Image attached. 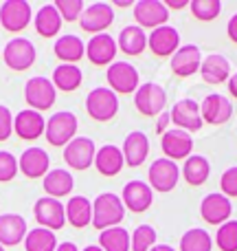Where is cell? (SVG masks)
<instances>
[{"label":"cell","mask_w":237,"mask_h":251,"mask_svg":"<svg viewBox=\"0 0 237 251\" xmlns=\"http://www.w3.org/2000/svg\"><path fill=\"white\" fill-rule=\"evenodd\" d=\"M125 218V205L121 196L112 192H104L92 201V227L95 229H110L119 227V223Z\"/></svg>","instance_id":"1"},{"label":"cell","mask_w":237,"mask_h":251,"mask_svg":"<svg viewBox=\"0 0 237 251\" xmlns=\"http://www.w3.org/2000/svg\"><path fill=\"white\" fill-rule=\"evenodd\" d=\"M86 110L95 122H110L119 113V97L110 88H92L86 97Z\"/></svg>","instance_id":"2"},{"label":"cell","mask_w":237,"mask_h":251,"mask_svg":"<svg viewBox=\"0 0 237 251\" xmlns=\"http://www.w3.org/2000/svg\"><path fill=\"white\" fill-rule=\"evenodd\" d=\"M44 134H46V141L51 143V146L66 148L75 139V134H77V117H75V113H70V110H60V113L51 115V119L46 122Z\"/></svg>","instance_id":"3"},{"label":"cell","mask_w":237,"mask_h":251,"mask_svg":"<svg viewBox=\"0 0 237 251\" xmlns=\"http://www.w3.org/2000/svg\"><path fill=\"white\" fill-rule=\"evenodd\" d=\"M134 104L136 110L145 117H156V115L165 113V104H167V93L160 84L156 82H145L138 86L134 93Z\"/></svg>","instance_id":"4"},{"label":"cell","mask_w":237,"mask_h":251,"mask_svg":"<svg viewBox=\"0 0 237 251\" xmlns=\"http://www.w3.org/2000/svg\"><path fill=\"white\" fill-rule=\"evenodd\" d=\"M55 97H57V88L53 86V82L48 77H31L24 86V100L26 104L31 106V110H48L53 104H55Z\"/></svg>","instance_id":"5"},{"label":"cell","mask_w":237,"mask_h":251,"mask_svg":"<svg viewBox=\"0 0 237 251\" xmlns=\"http://www.w3.org/2000/svg\"><path fill=\"white\" fill-rule=\"evenodd\" d=\"M106 77H108L110 91L121 93V95H129V93H136L141 86V77H138V71L134 69L129 62H112L106 71Z\"/></svg>","instance_id":"6"},{"label":"cell","mask_w":237,"mask_h":251,"mask_svg":"<svg viewBox=\"0 0 237 251\" xmlns=\"http://www.w3.org/2000/svg\"><path fill=\"white\" fill-rule=\"evenodd\" d=\"M33 216L40 227L51 231L62 229L66 225V207L57 199H51V196H42V199L35 201Z\"/></svg>","instance_id":"7"},{"label":"cell","mask_w":237,"mask_h":251,"mask_svg":"<svg viewBox=\"0 0 237 251\" xmlns=\"http://www.w3.org/2000/svg\"><path fill=\"white\" fill-rule=\"evenodd\" d=\"M2 57H4V64L11 71H26L35 62V47L26 38H13L4 47Z\"/></svg>","instance_id":"8"},{"label":"cell","mask_w":237,"mask_h":251,"mask_svg":"<svg viewBox=\"0 0 237 251\" xmlns=\"http://www.w3.org/2000/svg\"><path fill=\"white\" fill-rule=\"evenodd\" d=\"M31 20H33V13L26 0H4L0 7V25L11 33L26 29Z\"/></svg>","instance_id":"9"},{"label":"cell","mask_w":237,"mask_h":251,"mask_svg":"<svg viewBox=\"0 0 237 251\" xmlns=\"http://www.w3.org/2000/svg\"><path fill=\"white\" fill-rule=\"evenodd\" d=\"M160 148H163L165 159L178 161V159H189L191 150H194V139L189 132L180 128H169L167 132L160 137Z\"/></svg>","instance_id":"10"},{"label":"cell","mask_w":237,"mask_h":251,"mask_svg":"<svg viewBox=\"0 0 237 251\" xmlns=\"http://www.w3.org/2000/svg\"><path fill=\"white\" fill-rule=\"evenodd\" d=\"M121 201H123L125 209L134 214H143L154 203V190L145 181H128L121 192Z\"/></svg>","instance_id":"11"},{"label":"cell","mask_w":237,"mask_h":251,"mask_svg":"<svg viewBox=\"0 0 237 251\" xmlns=\"http://www.w3.org/2000/svg\"><path fill=\"white\" fill-rule=\"evenodd\" d=\"M134 18H136L138 26H147V29H158V26L167 25L169 20V9L160 0H138L134 4Z\"/></svg>","instance_id":"12"},{"label":"cell","mask_w":237,"mask_h":251,"mask_svg":"<svg viewBox=\"0 0 237 251\" xmlns=\"http://www.w3.org/2000/svg\"><path fill=\"white\" fill-rule=\"evenodd\" d=\"M150 187L156 192H169L176 187L178 178H180V168L176 161L169 159H156L150 168Z\"/></svg>","instance_id":"13"},{"label":"cell","mask_w":237,"mask_h":251,"mask_svg":"<svg viewBox=\"0 0 237 251\" xmlns=\"http://www.w3.org/2000/svg\"><path fill=\"white\" fill-rule=\"evenodd\" d=\"M97 148L92 139L88 137H75L68 146L64 148V159L73 170H88L95 163Z\"/></svg>","instance_id":"14"},{"label":"cell","mask_w":237,"mask_h":251,"mask_svg":"<svg viewBox=\"0 0 237 251\" xmlns=\"http://www.w3.org/2000/svg\"><path fill=\"white\" fill-rule=\"evenodd\" d=\"M147 47L158 57L173 55V53L180 49V33H178L176 26L163 25L151 31V35H147Z\"/></svg>","instance_id":"15"},{"label":"cell","mask_w":237,"mask_h":251,"mask_svg":"<svg viewBox=\"0 0 237 251\" xmlns=\"http://www.w3.org/2000/svg\"><path fill=\"white\" fill-rule=\"evenodd\" d=\"M114 20V9L108 2H92L90 7L84 9L82 18V29L88 33H104Z\"/></svg>","instance_id":"16"},{"label":"cell","mask_w":237,"mask_h":251,"mask_svg":"<svg viewBox=\"0 0 237 251\" xmlns=\"http://www.w3.org/2000/svg\"><path fill=\"white\" fill-rule=\"evenodd\" d=\"M200 115H202V122L211 126L226 124L233 117V104L229 101V97L220 95V93H211L200 104Z\"/></svg>","instance_id":"17"},{"label":"cell","mask_w":237,"mask_h":251,"mask_svg":"<svg viewBox=\"0 0 237 251\" xmlns=\"http://www.w3.org/2000/svg\"><path fill=\"white\" fill-rule=\"evenodd\" d=\"M172 124L185 132H195L202 128V115H200V104L194 100H180L172 108Z\"/></svg>","instance_id":"18"},{"label":"cell","mask_w":237,"mask_h":251,"mask_svg":"<svg viewBox=\"0 0 237 251\" xmlns=\"http://www.w3.org/2000/svg\"><path fill=\"white\" fill-rule=\"evenodd\" d=\"M44 130H46V122H44L42 113H38V110L24 108L13 117V132L20 139H24V141L40 139L44 134Z\"/></svg>","instance_id":"19"},{"label":"cell","mask_w":237,"mask_h":251,"mask_svg":"<svg viewBox=\"0 0 237 251\" xmlns=\"http://www.w3.org/2000/svg\"><path fill=\"white\" fill-rule=\"evenodd\" d=\"M86 57L97 66L112 64L117 57V40L108 33H97L86 44Z\"/></svg>","instance_id":"20"},{"label":"cell","mask_w":237,"mask_h":251,"mask_svg":"<svg viewBox=\"0 0 237 251\" xmlns=\"http://www.w3.org/2000/svg\"><path fill=\"white\" fill-rule=\"evenodd\" d=\"M200 64H202V53L198 44H182L172 55V71L178 77H191L200 71Z\"/></svg>","instance_id":"21"},{"label":"cell","mask_w":237,"mask_h":251,"mask_svg":"<svg viewBox=\"0 0 237 251\" xmlns=\"http://www.w3.org/2000/svg\"><path fill=\"white\" fill-rule=\"evenodd\" d=\"M48 165H51V156L46 154V150L33 146L26 148L22 152V156L18 159V170L24 174L26 178H40L48 174Z\"/></svg>","instance_id":"22"},{"label":"cell","mask_w":237,"mask_h":251,"mask_svg":"<svg viewBox=\"0 0 237 251\" xmlns=\"http://www.w3.org/2000/svg\"><path fill=\"white\" fill-rule=\"evenodd\" d=\"M231 212H233L231 199H226L222 192L220 194L204 196L202 203H200V214H202V218L209 225H224L231 218Z\"/></svg>","instance_id":"23"},{"label":"cell","mask_w":237,"mask_h":251,"mask_svg":"<svg viewBox=\"0 0 237 251\" xmlns=\"http://www.w3.org/2000/svg\"><path fill=\"white\" fill-rule=\"evenodd\" d=\"M26 221L20 214H2L0 216V245L2 247H13L20 245L26 238Z\"/></svg>","instance_id":"24"},{"label":"cell","mask_w":237,"mask_h":251,"mask_svg":"<svg viewBox=\"0 0 237 251\" xmlns=\"http://www.w3.org/2000/svg\"><path fill=\"white\" fill-rule=\"evenodd\" d=\"M121 152H123V159L128 165H132V168L143 165V161H145L147 154H150V139H147V134L141 132V130L129 132L128 137H125L123 150Z\"/></svg>","instance_id":"25"},{"label":"cell","mask_w":237,"mask_h":251,"mask_svg":"<svg viewBox=\"0 0 237 251\" xmlns=\"http://www.w3.org/2000/svg\"><path fill=\"white\" fill-rule=\"evenodd\" d=\"M200 75L207 84H222L231 77V62L220 53H211L200 64Z\"/></svg>","instance_id":"26"},{"label":"cell","mask_w":237,"mask_h":251,"mask_svg":"<svg viewBox=\"0 0 237 251\" xmlns=\"http://www.w3.org/2000/svg\"><path fill=\"white\" fill-rule=\"evenodd\" d=\"M123 165H125V159H123L121 148L108 143V146H101L97 150L95 168L99 170V174H104V176H117L121 170H123Z\"/></svg>","instance_id":"27"},{"label":"cell","mask_w":237,"mask_h":251,"mask_svg":"<svg viewBox=\"0 0 237 251\" xmlns=\"http://www.w3.org/2000/svg\"><path fill=\"white\" fill-rule=\"evenodd\" d=\"M75 187V178L68 170L64 168H55V170H48V174L44 176V192H46L51 199L60 201L62 196L70 194Z\"/></svg>","instance_id":"28"},{"label":"cell","mask_w":237,"mask_h":251,"mask_svg":"<svg viewBox=\"0 0 237 251\" xmlns=\"http://www.w3.org/2000/svg\"><path fill=\"white\" fill-rule=\"evenodd\" d=\"M66 223L77 229H84L92 223V203L86 196H70L66 203Z\"/></svg>","instance_id":"29"},{"label":"cell","mask_w":237,"mask_h":251,"mask_svg":"<svg viewBox=\"0 0 237 251\" xmlns=\"http://www.w3.org/2000/svg\"><path fill=\"white\" fill-rule=\"evenodd\" d=\"M117 47L125 55H141L147 47V33L138 25H128L121 29Z\"/></svg>","instance_id":"30"},{"label":"cell","mask_w":237,"mask_h":251,"mask_svg":"<svg viewBox=\"0 0 237 251\" xmlns=\"http://www.w3.org/2000/svg\"><path fill=\"white\" fill-rule=\"evenodd\" d=\"M53 51L64 64H75V62H79L86 55V44L82 42L79 35H60Z\"/></svg>","instance_id":"31"},{"label":"cell","mask_w":237,"mask_h":251,"mask_svg":"<svg viewBox=\"0 0 237 251\" xmlns=\"http://www.w3.org/2000/svg\"><path fill=\"white\" fill-rule=\"evenodd\" d=\"M33 22H35V31H38L42 38H53V35L60 33L64 20H62L60 11L55 9V4H44V7L38 9Z\"/></svg>","instance_id":"32"},{"label":"cell","mask_w":237,"mask_h":251,"mask_svg":"<svg viewBox=\"0 0 237 251\" xmlns=\"http://www.w3.org/2000/svg\"><path fill=\"white\" fill-rule=\"evenodd\" d=\"M209 174H211V163H209V159L202 154H191L189 159L185 161V165H182V178L194 187L202 185L209 178Z\"/></svg>","instance_id":"33"},{"label":"cell","mask_w":237,"mask_h":251,"mask_svg":"<svg viewBox=\"0 0 237 251\" xmlns=\"http://www.w3.org/2000/svg\"><path fill=\"white\" fill-rule=\"evenodd\" d=\"M84 75H82V69L75 64H60L55 71H53V86L60 88V91L64 93H70L75 91V88H79V84H82Z\"/></svg>","instance_id":"34"},{"label":"cell","mask_w":237,"mask_h":251,"mask_svg":"<svg viewBox=\"0 0 237 251\" xmlns=\"http://www.w3.org/2000/svg\"><path fill=\"white\" fill-rule=\"evenodd\" d=\"M132 236L123 227H110L99 234V247L104 251H129Z\"/></svg>","instance_id":"35"},{"label":"cell","mask_w":237,"mask_h":251,"mask_svg":"<svg viewBox=\"0 0 237 251\" xmlns=\"http://www.w3.org/2000/svg\"><path fill=\"white\" fill-rule=\"evenodd\" d=\"M24 247L26 251H55L57 249L55 231L44 229V227L31 229L24 238Z\"/></svg>","instance_id":"36"},{"label":"cell","mask_w":237,"mask_h":251,"mask_svg":"<svg viewBox=\"0 0 237 251\" xmlns=\"http://www.w3.org/2000/svg\"><path fill=\"white\" fill-rule=\"evenodd\" d=\"M213 240L207 229H187L180 238V251H211Z\"/></svg>","instance_id":"37"},{"label":"cell","mask_w":237,"mask_h":251,"mask_svg":"<svg viewBox=\"0 0 237 251\" xmlns=\"http://www.w3.org/2000/svg\"><path fill=\"white\" fill-rule=\"evenodd\" d=\"M189 9L198 20H204V22H211L220 16L222 11V2L220 0H191L189 2Z\"/></svg>","instance_id":"38"},{"label":"cell","mask_w":237,"mask_h":251,"mask_svg":"<svg viewBox=\"0 0 237 251\" xmlns=\"http://www.w3.org/2000/svg\"><path fill=\"white\" fill-rule=\"evenodd\" d=\"M156 247V229L151 225H138L132 234L129 251H150Z\"/></svg>","instance_id":"39"},{"label":"cell","mask_w":237,"mask_h":251,"mask_svg":"<svg viewBox=\"0 0 237 251\" xmlns=\"http://www.w3.org/2000/svg\"><path fill=\"white\" fill-rule=\"evenodd\" d=\"M215 243L222 251H237V221H226L215 234Z\"/></svg>","instance_id":"40"},{"label":"cell","mask_w":237,"mask_h":251,"mask_svg":"<svg viewBox=\"0 0 237 251\" xmlns=\"http://www.w3.org/2000/svg\"><path fill=\"white\" fill-rule=\"evenodd\" d=\"M55 9L60 11L62 20L66 22H75L82 18L84 13V0H55Z\"/></svg>","instance_id":"41"},{"label":"cell","mask_w":237,"mask_h":251,"mask_svg":"<svg viewBox=\"0 0 237 251\" xmlns=\"http://www.w3.org/2000/svg\"><path fill=\"white\" fill-rule=\"evenodd\" d=\"M18 174V159L7 150H0V183L11 181Z\"/></svg>","instance_id":"42"},{"label":"cell","mask_w":237,"mask_h":251,"mask_svg":"<svg viewBox=\"0 0 237 251\" xmlns=\"http://www.w3.org/2000/svg\"><path fill=\"white\" fill-rule=\"evenodd\" d=\"M220 187H222V194H224L226 199H231V196H237V165L229 168L224 174H222Z\"/></svg>","instance_id":"43"},{"label":"cell","mask_w":237,"mask_h":251,"mask_svg":"<svg viewBox=\"0 0 237 251\" xmlns=\"http://www.w3.org/2000/svg\"><path fill=\"white\" fill-rule=\"evenodd\" d=\"M13 132V115L7 106L0 104V141H7Z\"/></svg>","instance_id":"44"},{"label":"cell","mask_w":237,"mask_h":251,"mask_svg":"<svg viewBox=\"0 0 237 251\" xmlns=\"http://www.w3.org/2000/svg\"><path fill=\"white\" fill-rule=\"evenodd\" d=\"M169 124H172V115H169V113H160L158 115V124H156V132L163 137V134L169 130Z\"/></svg>","instance_id":"45"},{"label":"cell","mask_w":237,"mask_h":251,"mask_svg":"<svg viewBox=\"0 0 237 251\" xmlns=\"http://www.w3.org/2000/svg\"><path fill=\"white\" fill-rule=\"evenodd\" d=\"M226 33H229V38L237 44V13L229 20V25H226Z\"/></svg>","instance_id":"46"},{"label":"cell","mask_w":237,"mask_h":251,"mask_svg":"<svg viewBox=\"0 0 237 251\" xmlns=\"http://www.w3.org/2000/svg\"><path fill=\"white\" fill-rule=\"evenodd\" d=\"M187 0H165V7L167 9H182V7H187Z\"/></svg>","instance_id":"47"},{"label":"cell","mask_w":237,"mask_h":251,"mask_svg":"<svg viewBox=\"0 0 237 251\" xmlns=\"http://www.w3.org/2000/svg\"><path fill=\"white\" fill-rule=\"evenodd\" d=\"M229 93H231L233 97H237V73L229 77Z\"/></svg>","instance_id":"48"},{"label":"cell","mask_w":237,"mask_h":251,"mask_svg":"<svg viewBox=\"0 0 237 251\" xmlns=\"http://www.w3.org/2000/svg\"><path fill=\"white\" fill-rule=\"evenodd\" d=\"M55 251H79V249H77V245H73V243H62V245H57Z\"/></svg>","instance_id":"49"},{"label":"cell","mask_w":237,"mask_h":251,"mask_svg":"<svg viewBox=\"0 0 237 251\" xmlns=\"http://www.w3.org/2000/svg\"><path fill=\"white\" fill-rule=\"evenodd\" d=\"M150 251H176V249L169 247V245H156V247H151Z\"/></svg>","instance_id":"50"},{"label":"cell","mask_w":237,"mask_h":251,"mask_svg":"<svg viewBox=\"0 0 237 251\" xmlns=\"http://www.w3.org/2000/svg\"><path fill=\"white\" fill-rule=\"evenodd\" d=\"M114 4H117V7H129L132 0H114Z\"/></svg>","instance_id":"51"},{"label":"cell","mask_w":237,"mask_h":251,"mask_svg":"<svg viewBox=\"0 0 237 251\" xmlns=\"http://www.w3.org/2000/svg\"><path fill=\"white\" fill-rule=\"evenodd\" d=\"M82 251H104V249H101L99 245H88V247H84Z\"/></svg>","instance_id":"52"},{"label":"cell","mask_w":237,"mask_h":251,"mask_svg":"<svg viewBox=\"0 0 237 251\" xmlns=\"http://www.w3.org/2000/svg\"><path fill=\"white\" fill-rule=\"evenodd\" d=\"M0 251H4V247H2V245H0Z\"/></svg>","instance_id":"53"}]
</instances>
